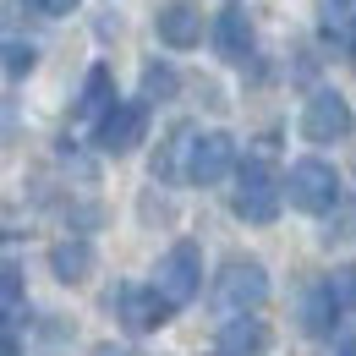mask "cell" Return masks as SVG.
I'll return each instance as SVG.
<instances>
[{"instance_id": "8fae6325", "label": "cell", "mask_w": 356, "mask_h": 356, "mask_svg": "<svg viewBox=\"0 0 356 356\" xmlns=\"http://www.w3.org/2000/svg\"><path fill=\"white\" fill-rule=\"evenodd\" d=\"M268 346V323L264 318H236L220 329V356H258Z\"/></svg>"}, {"instance_id": "ac0fdd59", "label": "cell", "mask_w": 356, "mask_h": 356, "mask_svg": "<svg viewBox=\"0 0 356 356\" xmlns=\"http://www.w3.org/2000/svg\"><path fill=\"white\" fill-rule=\"evenodd\" d=\"M329 285H334V296H340V307H356V264H346L340 274H334V280H329Z\"/></svg>"}, {"instance_id": "4fadbf2b", "label": "cell", "mask_w": 356, "mask_h": 356, "mask_svg": "<svg viewBox=\"0 0 356 356\" xmlns=\"http://www.w3.org/2000/svg\"><path fill=\"white\" fill-rule=\"evenodd\" d=\"M88 121H104L110 110H115V77H110V66H93L88 83H83V104H77Z\"/></svg>"}, {"instance_id": "9c48e42d", "label": "cell", "mask_w": 356, "mask_h": 356, "mask_svg": "<svg viewBox=\"0 0 356 356\" xmlns=\"http://www.w3.org/2000/svg\"><path fill=\"white\" fill-rule=\"evenodd\" d=\"M154 28H159V39H165L170 49H192L197 39H203V11H197L192 0H170V6H159Z\"/></svg>"}, {"instance_id": "5bb4252c", "label": "cell", "mask_w": 356, "mask_h": 356, "mask_svg": "<svg viewBox=\"0 0 356 356\" xmlns=\"http://www.w3.org/2000/svg\"><path fill=\"white\" fill-rule=\"evenodd\" d=\"M88 264H93L88 241H55V252H49V268H55L60 280H83Z\"/></svg>"}, {"instance_id": "6da1fadb", "label": "cell", "mask_w": 356, "mask_h": 356, "mask_svg": "<svg viewBox=\"0 0 356 356\" xmlns=\"http://www.w3.org/2000/svg\"><path fill=\"white\" fill-rule=\"evenodd\" d=\"M280 203H285L280 176L268 170L264 159H247V165H241V176H236V214H241L247 225H274Z\"/></svg>"}, {"instance_id": "8992f818", "label": "cell", "mask_w": 356, "mask_h": 356, "mask_svg": "<svg viewBox=\"0 0 356 356\" xmlns=\"http://www.w3.org/2000/svg\"><path fill=\"white\" fill-rule=\"evenodd\" d=\"M197 285H203V258H197L192 241H176V247L159 258V291H165L176 307H186V302L197 296Z\"/></svg>"}, {"instance_id": "ffe728a7", "label": "cell", "mask_w": 356, "mask_h": 356, "mask_svg": "<svg viewBox=\"0 0 356 356\" xmlns=\"http://www.w3.org/2000/svg\"><path fill=\"white\" fill-rule=\"evenodd\" d=\"M340 356H356V340H346V346H340Z\"/></svg>"}, {"instance_id": "3957f363", "label": "cell", "mask_w": 356, "mask_h": 356, "mask_svg": "<svg viewBox=\"0 0 356 356\" xmlns=\"http://www.w3.org/2000/svg\"><path fill=\"white\" fill-rule=\"evenodd\" d=\"M351 132H356V115L334 88H318L302 104V137L307 143H346Z\"/></svg>"}, {"instance_id": "277c9868", "label": "cell", "mask_w": 356, "mask_h": 356, "mask_svg": "<svg viewBox=\"0 0 356 356\" xmlns=\"http://www.w3.org/2000/svg\"><path fill=\"white\" fill-rule=\"evenodd\" d=\"M170 312H176V302H170L159 285H121V291H115V318H121V329H132V334L165 329Z\"/></svg>"}, {"instance_id": "7c38bea8", "label": "cell", "mask_w": 356, "mask_h": 356, "mask_svg": "<svg viewBox=\"0 0 356 356\" xmlns=\"http://www.w3.org/2000/svg\"><path fill=\"white\" fill-rule=\"evenodd\" d=\"M334 307H340L334 285H307L302 291V329L307 334H329L334 329Z\"/></svg>"}, {"instance_id": "9a60e30c", "label": "cell", "mask_w": 356, "mask_h": 356, "mask_svg": "<svg viewBox=\"0 0 356 356\" xmlns=\"http://www.w3.org/2000/svg\"><path fill=\"white\" fill-rule=\"evenodd\" d=\"M0 302H6V323L22 318V268H17V264L0 268Z\"/></svg>"}, {"instance_id": "d6986e66", "label": "cell", "mask_w": 356, "mask_h": 356, "mask_svg": "<svg viewBox=\"0 0 356 356\" xmlns=\"http://www.w3.org/2000/svg\"><path fill=\"white\" fill-rule=\"evenodd\" d=\"M33 11H44V17H72L77 11V0H28Z\"/></svg>"}, {"instance_id": "e0dca14e", "label": "cell", "mask_w": 356, "mask_h": 356, "mask_svg": "<svg viewBox=\"0 0 356 356\" xmlns=\"http://www.w3.org/2000/svg\"><path fill=\"white\" fill-rule=\"evenodd\" d=\"M28 72H33V44L11 39L6 44V77H28Z\"/></svg>"}, {"instance_id": "30bf717a", "label": "cell", "mask_w": 356, "mask_h": 356, "mask_svg": "<svg viewBox=\"0 0 356 356\" xmlns=\"http://www.w3.org/2000/svg\"><path fill=\"white\" fill-rule=\"evenodd\" d=\"M214 49H220L225 60H247L252 55V22H247V11H220L214 17Z\"/></svg>"}, {"instance_id": "5b68a950", "label": "cell", "mask_w": 356, "mask_h": 356, "mask_svg": "<svg viewBox=\"0 0 356 356\" xmlns=\"http://www.w3.org/2000/svg\"><path fill=\"white\" fill-rule=\"evenodd\" d=\"M230 165H236V143H230V132H192V143H186V181H192V186H214V181H225Z\"/></svg>"}, {"instance_id": "ba28073f", "label": "cell", "mask_w": 356, "mask_h": 356, "mask_svg": "<svg viewBox=\"0 0 356 356\" xmlns=\"http://www.w3.org/2000/svg\"><path fill=\"white\" fill-rule=\"evenodd\" d=\"M148 132V104H115L99 127H93V143L104 148V154H132L137 143Z\"/></svg>"}, {"instance_id": "7a4b0ae2", "label": "cell", "mask_w": 356, "mask_h": 356, "mask_svg": "<svg viewBox=\"0 0 356 356\" xmlns=\"http://www.w3.org/2000/svg\"><path fill=\"white\" fill-rule=\"evenodd\" d=\"M285 197H291V209H302V214H329V209L340 203V176H334V165H323V159H296V165H291V181H285Z\"/></svg>"}, {"instance_id": "2e32d148", "label": "cell", "mask_w": 356, "mask_h": 356, "mask_svg": "<svg viewBox=\"0 0 356 356\" xmlns=\"http://www.w3.org/2000/svg\"><path fill=\"white\" fill-rule=\"evenodd\" d=\"M176 88H181V83H176V72H170V66H159V60H154V66L143 72V99H170Z\"/></svg>"}, {"instance_id": "52a82bcc", "label": "cell", "mask_w": 356, "mask_h": 356, "mask_svg": "<svg viewBox=\"0 0 356 356\" xmlns=\"http://www.w3.org/2000/svg\"><path fill=\"white\" fill-rule=\"evenodd\" d=\"M214 296H220V307H258L268 296V274L264 264H247V258H236V264L220 268V285H214Z\"/></svg>"}]
</instances>
